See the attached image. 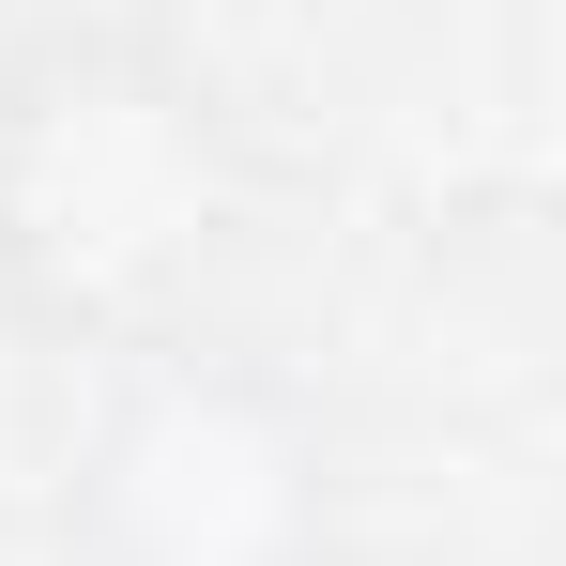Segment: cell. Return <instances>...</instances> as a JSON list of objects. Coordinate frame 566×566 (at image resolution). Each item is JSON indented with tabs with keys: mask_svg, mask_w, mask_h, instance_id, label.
Instances as JSON below:
<instances>
[{
	"mask_svg": "<svg viewBox=\"0 0 566 566\" xmlns=\"http://www.w3.org/2000/svg\"><path fill=\"white\" fill-rule=\"evenodd\" d=\"M245 245V123L154 15H46L0 46V322L31 353L199 337Z\"/></svg>",
	"mask_w": 566,
	"mask_h": 566,
	"instance_id": "obj_1",
	"label": "cell"
},
{
	"mask_svg": "<svg viewBox=\"0 0 566 566\" xmlns=\"http://www.w3.org/2000/svg\"><path fill=\"white\" fill-rule=\"evenodd\" d=\"M77 566H337V429L276 353L154 337L123 353L62 460Z\"/></svg>",
	"mask_w": 566,
	"mask_h": 566,
	"instance_id": "obj_2",
	"label": "cell"
}]
</instances>
